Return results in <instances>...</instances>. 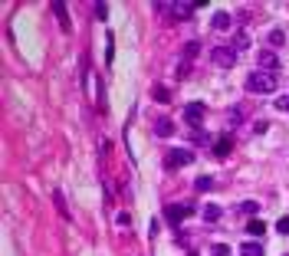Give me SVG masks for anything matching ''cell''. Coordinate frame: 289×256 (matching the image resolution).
<instances>
[{
	"label": "cell",
	"mask_w": 289,
	"mask_h": 256,
	"mask_svg": "<svg viewBox=\"0 0 289 256\" xmlns=\"http://www.w3.org/2000/svg\"><path fill=\"white\" fill-rule=\"evenodd\" d=\"M276 109L279 112H289V95H279V99H276Z\"/></svg>",
	"instance_id": "27"
},
{
	"label": "cell",
	"mask_w": 289,
	"mask_h": 256,
	"mask_svg": "<svg viewBox=\"0 0 289 256\" xmlns=\"http://www.w3.org/2000/svg\"><path fill=\"white\" fill-rule=\"evenodd\" d=\"M191 10H194V3H174V13L181 20H191Z\"/></svg>",
	"instance_id": "16"
},
{
	"label": "cell",
	"mask_w": 289,
	"mask_h": 256,
	"mask_svg": "<svg viewBox=\"0 0 289 256\" xmlns=\"http://www.w3.org/2000/svg\"><path fill=\"white\" fill-rule=\"evenodd\" d=\"M200 217H204V223H217L220 220V207H217V204H207V207L200 210Z\"/></svg>",
	"instance_id": "10"
},
{
	"label": "cell",
	"mask_w": 289,
	"mask_h": 256,
	"mask_svg": "<svg viewBox=\"0 0 289 256\" xmlns=\"http://www.w3.org/2000/svg\"><path fill=\"white\" fill-rule=\"evenodd\" d=\"M53 13H56V17H59V26H63V30H69V17H66V7H63V3H53Z\"/></svg>",
	"instance_id": "13"
},
{
	"label": "cell",
	"mask_w": 289,
	"mask_h": 256,
	"mask_svg": "<svg viewBox=\"0 0 289 256\" xmlns=\"http://www.w3.org/2000/svg\"><path fill=\"white\" fill-rule=\"evenodd\" d=\"M246 46H250V36H246V33H243V30H240V33H237V36H234V49H237V53H243Z\"/></svg>",
	"instance_id": "14"
},
{
	"label": "cell",
	"mask_w": 289,
	"mask_h": 256,
	"mask_svg": "<svg viewBox=\"0 0 289 256\" xmlns=\"http://www.w3.org/2000/svg\"><path fill=\"white\" fill-rule=\"evenodd\" d=\"M92 10H96V20H105V17H109V7H105V3H96Z\"/></svg>",
	"instance_id": "22"
},
{
	"label": "cell",
	"mask_w": 289,
	"mask_h": 256,
	"mask_svg": "<svg viewBox=\"0 0 289 256\" xmlns=\"http://www.w3.org/2000/svg\"><path fill=\"white\" fill-rule=\"evenodd\" d=\"M191 213H194V207H191V204H181V207H178V204H171V207H165V217H168L171 223H181L184 217H191Z\"/></svg>",
	"instance_id": "5"
},
{
	"label": "cell",
	"mask_w": 289,
	"mask_h": 256,
	"mask_svg": "<svg viewBox=\"0 0 289 256\" xmlns=\"http://www.w3.org/2000/svg\"><path fill=\"white\" fill-rule=\"evenodd\" d=\"M230 148H234L230 135H220V138L214 141V155H217V158H227V155H230Z\"/></svg>",
	"instance_id": "8"
},
{
	"label": "cell",
	"mask_w": 289,
	"mask_h": 256,
	"mask_svg": "<svg viewBox=\"0 0 289 256\" xmlns=\"http://www.w3.org/2000/svg\"><path fill=\"white\" fill-rule=\"evenodd\" d=\"M240 253L243 256H263V243H253V240H250V243L240 246Z\"/></svg>",
	"instance_id": "11"
},
{
	"label": "cell",
	"mask_w": 289,
	"mask_h": 256,
	"mask_svg": "<svg viewBox=\"0 0 289 256\" xmlns=\"http://www.w3.org/2000/svg\"><path fill=\"white\" fill-rule=\"evenodd\" d=\"M155 135L158 138H171V135H174V122H171V118H158L155 122Z\"/></svg>",
	"instance_id": "9"
},
{
	"label": "cell",
	"mask_w": 289,
	"mask_h": 256,
	"mask_svg": "<svg viewBox=\"0 0 289 256\" xmlns=\"http://www.w3.org/2000/svg\"><path fill=\"white\" fill-rule=\"evenodd\" d=\"M279 79L276 72H263V69H256L246 76V92H256V95H269V92H276Z\"/></svg>",
	"instance_id": "1"
},
{
	"label": "cell",
	"mask_w": 289,
	"mask_h": 256,
	"mask_svg": "<svg viewBox=\"0 0 289 256\" xmlns=\"http://www.w3.org/2000/svg\"><path fill=\"white\" fill-rule=\"evenodd\" d=\"M211 253H214V256H230V246H227V243H214Z\"/></svg>",
	"instance_id": "19"
},
{
	"label": "cell",
	"mask_w": 289,
	"mask_h": 256,
	"mask_svg": "<svg viewBox=\"0 0 289 256\" xmlns=\"http://www.w3.org/2000/svg\"><path fill=\"white\" fill-rule=\"evenodd\" d=\"M191 161H194V155H191L188 148H171L168 158H165V167L174 171V167H184V164H191Z\"/></svg>",
	"instance_id": "3"
},
{
	"label": "cell",
	"mask_w": 289,
	"mask_h": 256,
	"mask_svg": "<svg viewBox=\"0 0 289 256\" xmlns=\"http://www.w3.org/2000/svg\"><path fill=\"white\" fill-rule=\"evenodd\" d=\"M155 99H158V102H168L171 95H168V89H158V92H155Z\"/></svg>",
	"instance_id": "28"
},
{
	"label": "cell",
	"mask_w": 289,
	"mask_h": 256,
	"mask_svg": "<svg viewBox=\"0 0 289 256\" xmlns=\"http://www.w3.org/2000/svg\"><path fill=\"white\" fill-rule=\"evenodd\" d=\"M184 122L194 125V128H197V125L204 122V105H200V102H191L188 109H184Z\"/></svg>",
	"instance_id": "6"
},
{
	"label": "cell",
	"mask_w": 289,
	"mask_h": 256,
	"mask_svg": "<svg viewBox=\"0 0 289 256\" xmlns=\"http://www.w3.org/2000/svg\"><path fill=\"white\" fill-rule=\"evenodd\" d=\"M53 201H56V210H59V213H63V217L69 220V210H66V197H63V190H56V194H53Z\"/></svg>",
	"instance_id": "15"
},
{
	"label": "cell",
	"mask_w": 289,
	"mask_h": 256,
	"mask_svg": "<svg viewBox=\"0 0 289 256\" xmlns=\"http://www.w3.org/2000/svg\"><path fill=\"white\" fill-rule=\"evenodd\" d=\"M194 187H197V190H211L214 187V178H197V181H194Z\"/></svg>",
	"instance_id": "21"
},
{
	"label": "cell",
	"mask_w": 289,
	"mask_h": 256,
	"mask_svg": "<svg viewBox=\"0 0 289 256\" xmlns=\"http://www.w3.org/2000/svg\"><path fill=\"white\" fill-rule=\"evenodd\" d=\"M276 230H279L283 236L289 233V217H279V220H276Z\"/></svg>",
	"instance_id": "23"
},
{
	"label": "cell",
	"mask_w": 289,
	"mask_h": 256,
	"mask_svg": "<svg viewBox=\"0 0 289 256\" xmlns=\"http://www.w3.org/2000/svg\"><path fill=\"white\" fill-rule=\"evenodd\" d=\"M214 30H220V33H227V30H234V17H230V13L227 10H217L214 13Z\"/></svg>",
	"instance_id": "7"
},
{
	"label": "cell",
	"mask_w": 289,
	"mask_h": 256,
	"mask_svg": "<svg viewBox=\"0 0 289 256\" xmlns=\"http://www.w3.org/2000/svg\"><path fill=\"white\" fill-rule=\"evenodd\" d=\"M283 43H286V33H283L279 26L276 30H269V46H283Z\"/></svg>",
	"instance_id": "17"
},
{
	"label": "cell",
	"mask_w": 289,
	"mask_h": 256,
	"mask_svg": "<svg viewBox=\"0 0 289 256\" xmlns=\"http://www.w3.org/2000/svg\"><path fill=\"white\" fill-rule=\"evenodd\" d=\"M188 72H191V63H188V59H181V63H178V76L184 79V76H188Z\"/></svg>",
	"instance_id": "25"
},
{
	"label": "cell",
	"mask_w": 289,
	"mask_h": 256,
	"mask_svg": "<svg viewBox=\"0 0 289 256\" xmlns=\"http://www.w3.org/2000/svg\"><path fill=\"white\" fill-rule=\"evenodd\" d=\"M240 118H243V109H230V125H240Z\"/></svg>",
	"instance_id": "26"
},
{
	"label": "cell",
	"mask_w": 289,
	"mask_h": 256,
	"mask_svg": "<svg viewBox=\"0 0 289 256\" xmlns=\"http://www.w3.org/2000/svg\"><path fill=\"white\" fill-rule=\"evenodd\" d=\"M211 63L217 69H234L237 49H234V46H214V49H211Z\"/></svg>",
	"instance_id": "2"
},
{
	"label": "cell",
	"mask_w": 289,
	"mask_h": 256,
	"mask_svg": "<svg viewBox=\"0 0 289 256\" xmlns=\"http://www.w3.org/2000/svg\"><path fill=\"white\" fill-rule=\"evenodd\" d=\"M197 53H200V43H197V40H191V43L184 46V59H188V63H191V59H194V56H197Z\"/></svg>",
	"instance_id": "18"
},
{
	"label": "cell",
	"mask_w": 289,
	"mask_h": 256,
	"mask_svg": "<svg viewBox=\"0 0 289 256\" xmlns=\"http://www.w3.org/2000/svg\"><path fill=\"white\" fill-rule=\"evenodd\" d=\"M256 66L263 69V72H276V69H279L276 53H273V49H260V53H256Z\"/></svg>",
	"instance_id": "4"
},
{
	"label": "cell",
	"mask_w": 289,
	"mask_h": 256,
	"mask_svg": "<svg viewBox=\"0 0 289 256\" xmlns=\"http://www.w3.org/2000/svg\"><path fill=\"white\" fill-rule=\"evenodd\" d=\"M155 13H174V3H155Z\"/></svg>",
	"instance_id": "24"
},
{
	"label": "cell",
	"mask_w": 289,
	"mask_h": 256,
	"mask_svg": "<svg viewBox=\"0 0 289 256\" xmlns=\"http://www.w3.org/2000/svg\"><path fill=\"white\" fill-rule=\"evenodd\" d=\"M263 230H266V223H263V220H250V223H246V233H250V236H263Z\"/></svg>",
	"instance_id": "12"
},
{
	"label": "cell",
	"mask_w": 289,
	"mask_h": 256,
	"mask_svg": "<svg viewBox=\"0 0 289 256\" xmlns=\"http://www.w3.org/2000/svg\"><path fill=\"white\" fill-rule=\"evenodd\" d=\"M240 210H243V213H250V217H253V213L260 210V204H256V201H243V204H240Z\"/></svg>",
	"instance_id": "20"
},
{
	"label": "cell",
	"mask_w": 289,
	"mask_h": 256,
	"mask_svg": "<svg viewBox=\"0 0 289 256\" xmlns=\"http://www.w3.org/2000/svg\"><path fill=\"white\" fill-rule=\"evenodd\" d=\"M286 256H289V253H286Z\"/></svg>",
	"instance_id": "29"
}]
</instances>
